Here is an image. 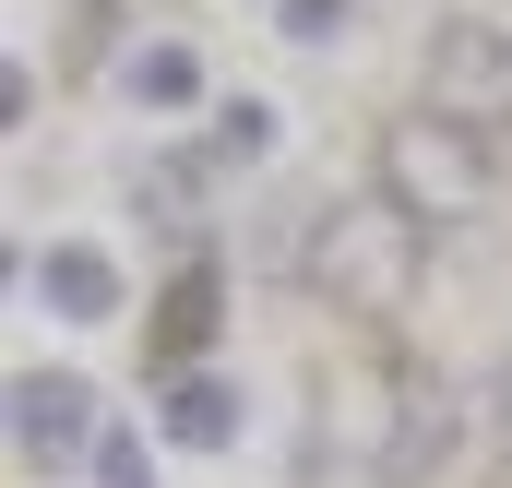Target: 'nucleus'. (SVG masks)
Segmentation results:
<instances>
[{"label":"nucleus","mask_w":512,"mask_h":488,"mask_svg":"<svg viewBox=\"0 0 512 488\" xmlns=\"http://www.w3.org/2000/svg\"><path fill=\"white\" fill-rule=\"evenodd\" d=\"M429 108L465 131H512V24H477V12L429 24Z\"/></svg>","instance_id":"3"},{"label":"nucleus","mask_w":512,"mask_h":488,"mask_svg":"<svg viewBox=\"0 0 512 488\" xmlns=\"http://www.w3.org/2000/svg\"><path fill=\"white\" fill-rule=\"evenodd\" d=\"M262 143H274V120H262V108H227V120H215V155H227V167H251Z\"/></svg>","instance_id":"11"},{"label":"nucleus","mask_w":512,"mask_h":488,"mask_svg":"<svg viewBox=\"0 0 512 488\" xmlns=\"http://www.w3.org/2000/svg\"><path fill=\"white\" fill-rule=\"evenodd\" d=\"M155 417H167L179 453H227V441H239V381H227V369H167V405H155Z\"/></svg>","instance_id":"6"},{"label":"nucleus","mask_w":512,"mask_h":488,"mask_svg":"<svg viewBox=\"0 0 512 488\" xmlns=\"http://www.w3.org/2000/svg\"><path fill=\"white\" fill-rule=\"evenodd\" d=\"M12 441H24V465H72V453H96L108 429H96V393H84V369H24L12 381Z\"/></svg>","instance_id":"4"},{"label":"nucleus","mask_w":512,"mask_h":488,"mask_svg":"<svg viewBox=\"0 0 512 488\" xmlns=\"http://www.w3.org/2000/svg\"><path fill=\"white\" fill-rule=\"evenodd\" d=\"M501 488H512V477H501Z\"/></svg>","instance_id":"13"},{"label":"nucleus","mask_w":512,"mask_h":488,"mask_svg":"<svg viewBox=\"0 0 512 488\" xmlns=\"http://www.w3.org/2000/svg\"><path fill=\"white\" fill-rule=\"evenodd\" d=\"M215 310H227V298H215V274H203V262H191V274H179V286H167V310H155V346H167V358L191 369V346H203V334H215Z\"/></svg>","instance_id":"9"},{"label":"nucleus","mask_w":512,"mask_h":488,"mask_svg":"<svg viewBox=\"0 0 512 488\" xmlns=\"http://www.w3.org/2000/svg\"><path fill=\"white\" fill-rule=\"evenodd\" d=\"M370 191H393L417 227H465V215L489 203V131L441 120L429 96H417V108H393L382 143H370Z\"/></svg>","instance_id":"2"},{"label":"nucleus","mask_w":512,"mask_h":488,"mask_svg":"<svg viewBox=\"0 0 512 488\" xmlns=\"http://www.w3.org/2000/svg\"><path fill=\"white\" fill-rule=\"evenodd\" d=\"M274 24H286V36H298V48H322V36H346V0H286V12H274Z\"/></svg>","instance_id":"12"},{"label":"nucleus","mask_w":512,"mask_h":488,"mask_svg":"<svg viewBox=\"0 0 512 488\" xmlns=\"http://www.w3.org/2000/svg\"><path fill=\"white\" fill-rule=\"evenodd\" d=\"M441 453H453V381L405 369L393 381V429H382V488H429Z\"/></svg>","instance_id":"5"},{"label":"nucleus","mask_w":512,"mask_h":488,"mask_svg":"<svg viewBox=\"0 0 512 488\" xmlns=\"http://www.w3.org/2000/svg\"><path fill=\"white\" fill-rule=\"evenodd\" d=\"M120 96L131 108H191V96H203V60H191L179 36H143V48L120 60Z\"/></svg>","instance_id":"8"},{"label":"nucleus","mask_w":512,"mask_h":488,"mask_svg":"<svg viewBox=\"0 0 512 488\" xmlns=\"http://www.w3.org/2000/svg\"><path fill=\"white\" fill-rule=\"evenodd\" d=\"M96 488H155V465H143V441H131V429L96 441Z\"/></svg>","instance_id":"10"},{"label":"nucleus","mask_w":512,"mask_h":488,"mask_svg":"<svg viewBox=\"0 0 512 488\" xmlns=\"http://www.w3.org/2000/svg\"><path fill=\"white\" fill-rule=\"evenodd\" d=\"M298 274H310V298H334L346 322H393V310L417 298V274H429V227H417L393 191H346V203L310 215Z\"/></svg>","instance_id":"1"},{"label":"nucleus","mask_w":512,"mask_h":488,"mask_svg":"<svg viewBox=\"0 0 512 488\" xmlns=\"http://www.w3.org/2000/svg\"><path fill=\"white\" fill-rule=\"evenodd\" d=\"M36 298H48L60 322H108V310H120V262H108L96 239H60L48 262H36Z\"/></svg>","instance_id":"7"}]
</instances>
